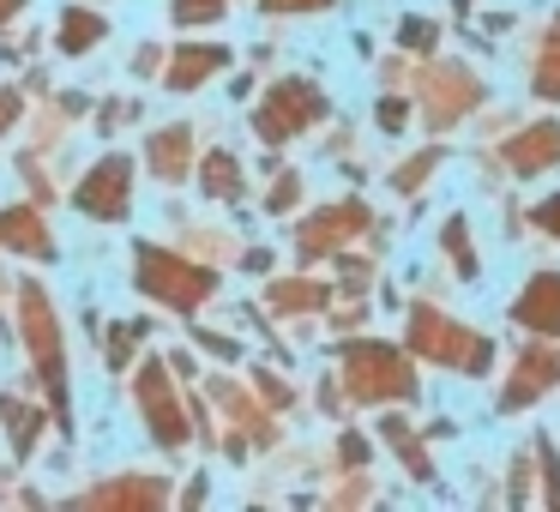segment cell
Returning a JSON list of instances; mask_svg holds the SVG:
<instances>
[{
	"label": "cell",
	"mask_w": 560,
	"mask_h": 512,
	"mask_svg": "<svg viewBox=\"0 0 560 512\" xmlns=\"http://www.w3.org/2000/svg\"><path fill=\"white\" fill-rule=\"evenodd\" d=\"M404 350L422 368H440V374H458V380H494L500 374V344L488 331H476L470 319H458L452 307L428 302V295H416L404 307Z\"/></svg>",
	"instance_id": "1"
},
{
	"label": "cell",
	"mask_w": 560,
	"mask_h": 512,
	"mask_svg": "<svg viewBox=\"0 0 560 512\" xmlns=\"http://www.w3.org/2000/svg\"><path fill=\"white\" fill-rule=\"evenodd\" d=\"M338 386L343 404H362V410H386V404H416L422 398V374H416V356L392 338H368L350 331L338 344Z\"/></svg>",
	"instance_id": "2"
},
{
	"label": "cell",
	"mask_w": 560,
	"mask_h": 512,
	"mask_svg": "<svg viewBox=\"0 0 560 512\" xmlns=\"http://www.w3.org/2000/svg\"><path fill=\"white\" fill-rule=\"evenodd\" d=\"M410 97H416L422 133L446 139V133H458L464 121H476V115L488 109V79H482V67L458 61V55H428V61H416V73H410Z\"/></svg>",
	"instance_id": "3"
},
{
	"label": "cell",
	"mask_w": 560,
	"mask_h": 512,
	"mask_svg": "<svg viewBox=\"0 0 560 512\" xmlns=\"http://www.w3.org/2000/svg\"><path fill=\"white\" fill-rule=\"evenodd\" d=\"M331 115V103H326V91L314 85V79H271V91L259 97V109H254V133H259V146H290V139H302V133H314L319 121Z\"/></svg>",
	"instance_id": "4"
},
{
	"label": "cell",
	"mask_w": 560,
	"mask_h": 512,
	"mask_svg": "<svg viewBox=\"0 0 560 512\" xmlns=\"http://www.w3.org/2000/svg\"><path fill=\"white\" fill-rule=\"evenodd\" d=\"M560 392V338H524L512 350V362L500 368L494 386V416H524L536 404Z\"/></svg>",
	"instance_id": "5"
},
{
	"label": "cell",
	"mask_w": 560,
	"mask_h": 512,
	"mask_svg": "<svg viewBox=\"0 0 560 512\" xmlns=\"http://www.w3.org/2000/svg\"><path fill=\"white\" fill-rule=\"evenodd\" d=\"M374 206L368 199H331V206L307 211L302 223H295V254L314 266V259H338L343 247H355L362 235H374Z\"/></svg>",
	"instance_id": "6"
},
{
	"label": "cell",
	"mask_w": 560,
	"mask_h": 512,
	"mask_svg": "<svg viewBox=\"0 0 560 512\" xmlns=\"http://www.w3.org/2000/svg\"><path fill=\"white\" fill-rule=\"evenodd\" d=\"M139 290H145L151 302H170V307H182V314H194L199 302L218 295V271L194 266V259L170 254V247H139Z\"/></svg>",
	"instance_id": "7"
},
{
	"label": "cell",
	"mask_w": 560,
	"mask_h": 512,
	"mask_svg": "<svg viewBox=\"0 0 560 512\" xmlns=\"http://www.w3.org/2000/svg\"><path fill=\"white\" fill-rule=\"evenodd\" d=\"M494 163L512 182H542L560 170V115H530V121H512L494 139Z\"/></svg>",
	"instance_id": "8"
},
{
	"label": "cell",
	"mask_w": 560,
	"mask_h": 512,
	"mask_svg": "<svg viewBox=\"0 0 560 512\" xmlns=\"http://www.w3.org/2000/svg\"><path fill=\"white\" fill-rule=\"evenodd\" d=\"M19 307H25V344H31V356H37V380L55 398V428H67V344H61V326H55V314H49V295H43L37 283H25V290H19Z\"/></svg>",
	"instance_id": "9"
},
{
	"label": "cell",
	"mask_w": 560,
	"mask_h": 512,
	"mask_svg": "<svg viewBox=\"0 0 560 512\" xmlns=\"http://www.w3.org/2000/svg\"><path fill=\"white\" fill-rule=\"evenodd\" d=\"M506 319L524 338H560V266H536L506 302Z\"/></svg>",
	"instance_id": "10"
},
{
	"label": "cell",
	"mask_w": 560,
	"mask_h": 512,
	"mask_svg": "<svg viewBox=\"0 0 560 512\" xmlns=\"http://www.w3.org/2000/svg\"><path fill=\"white\" fill-rule=\"evenodd\" d=\"M139 410H145V428H151V440L158 446H182L187 440V410H182V398H175V374H170V362H145L139 368Z\"/></svg>",
	"instance_id": "11"
},
{
	"label": "cell",
	"mask_w": 560,
	"mask_h": 512,
	"mask_svg": "<svg viewBox=\"0 0 560 512\" xmlns=\"http://www.w3.org/2000/svg\"><path fill=\"white\" fill-rule=\"evenodd\" d=\"M380 440L392 446V458L404 464V476L410 482H440V470H434V452H428V434L410 422V416H398V404H386V416H380Z\"/></svg>",
	"instance_id": "12"
},
{
	"label": "cell",
	"mask_w": 560,
	"mask_h": 512,
	"mask_svg": "<svg viewBox=\"0 0 560 512\" xmlns=\"http://www.w3.org/2000/svg\"><path fill=\"white\" fill-rule=\"evenodd\" d=\"M127 199H133V163L127 158H103L79 187V206L91 218H127Z\"/></svg>",
	"instance_id": "13"
},
{
	"label": "cell",
	"mask_w": 560,
	"mask_h": 512,
	"mask_svg": "<svg viewBox=\"0 0 560 512\" xmlns=\"http://www.w3.org/2000/svg\"><path fill=\"white\" fill-rule=\"evenodd\" d=\"M145 163H151L158 182H187V175H194V127L175 121V127H163V133H151Z\"/></svg>",
	"instance_id": "14"
},
{
	"label": "cell",
	"mask_w": 560,
	"mask_h": 512,
	"mask_svg": "<svg viewBox=\"0 0 560 512\" xmlns=\"http://www.w3.org/2000/svg\"><path fill=\"white\" fill-rule=\"evenodd\" d=\"M440 254H446V266L458 283H482V247H476V230H470L464 211H446V218H440Z\"/></svg>",
	"instance_id": "15"
},
{
	"label": "cell",
	"mask_w": 560,
	"mask_h": 512,
	"mask_svg": "<svg viewBox=\"0 0 560 512\" xmlns=\"http://www.w3.org/2000/svg\"><path fill=\"white\" fill-rule=\"evenodd\" d=\"M230 67V49L223 43H182L170 55V91H199L206 79H218Z\"/></svg>",
	"instance_id": "16"
},
{
	"label": "cell",
	"mask_w": 560,
	"mask_h": 512,
	"mask_svg": "<svg viewBox=\"0 0 560 512\" xmlns=\"http://www.w3.org/2000/svg\"><path fill=\"white\" fill-rule=\"evenodd\" d=\"M446 158H452L446 139H428L422 151L398 158V163H392V194H398V199H422V194H428V182H434V175L446 170Z\"/></svg>",
	"instance_id": "17"
},
{
	"label": "cell",
	"mask_w": 560,
	"mask_h": 512,
	"mask_svg": "<svg viewBox=\"0 0 560 512\" xmlns=\"http://www.w3.org/2000/svg\"><path fill=\"white\" fill-rule=\"evenodd\" d=\"M266 302H271V314H326L331 307V283L326 278H302V271H295V278H271L266 283Z\"/></svg>",
	"instance_id": "18"
},
{
	"label": "cell",
	"mask_w": 560,
	"mask_h": 512,
	"mask_svg": "<svg viewBox=\"0 0 560 512\" xmlns=\"http://www.w3.org/2000/svg\"><path fill=\"white\" fill-rule=\"evenodd\" d=\"M530 97L560 109V19H548L536 49H530Z\"/></svg>",
	"instance_id": "19"
},
{
	"label": "cell",
	"mask_w": 560,
	"mask_h": 512,
	"mask_svg": "<svg viewBox=\"0 0 560 512\" xmlns=\"http://www.w3.org/2000/svg\"><path fill=\"white\" fill-rule=\"evenodd\" d=\"M0 247H13V254H37L49 259L55 254V235L43 230V218L31 206H13V211H0Z\"/></svg>",
	"instance_id": "20"
},
{
	"label": "cell",
	"mask_w": 560,
	"mask_h": 512,
	"mask_svg": "<svg viewBox=\"0 0 560 512\" xmlns=\"http://www.w3.org/2000/svg\"><path fill=\"white\" fill-rule=\"evenodd\" d=\"M211 398H218L223 410H230V422H242L247 434L259 440V446H271V440H278V422H271V410H259V404L247 398L235 380H211Z\"/></svg>",
	"instance_id": "21"
},
{
	"label": "cell",
	"mask_w": 560,
	"mask_h": 512,
	"mask_svg": "<svg viewBox=\"0 0 560 512\" xmlns=\"http://www.w3.org/2000/svg\"><path fill=\"white\" fill-rule=\"evenodd\" d=\"M170 500V488L151 482V476H127V482H109L97 488V494H85V507H163Z\"/></svg>",
	"instance_id": "22"
},
{
	"label": "cell",
	"mask_w": 560,
	"mask_h": 512,
	"mask_svg": "<svg viewBox=\"0 0 560 512\" xmlns=\"http://www.w3.org/2000/svg\"><path fill=\"white\" fill-rule=\"evenodd\" d=\"M199 187H206L211 199H230L235 206V199L247 194V175H242V163H235L230 151H211V158L199 163Z\"/></svg>",
	"instance_id": "23"
},
{
	"label": "cell",
	"mask_w": 560,
	"mask_h": 512,
	"mask_svg": "<svg viewBox=\"0 0 560 512\" xmlns=\"http://www.w3.org/2000/svg\"><path fill=\"white\" fill-rule=\"evenodd\" d=\"M440 43H446V25L428 13H404L398 19V49L410 55V61H428V55H440Z\"/></svg>",
	"instance_id": "24"
},
{
	"label": "cell",
	"mask_w": 560,
	"mask_h": 512,
	"mask_svg": "<svg viewBox=\"0 0 560 512\" xmlns=\"http://www.w3.org/2000/svg\"><path fill=\"white\" fill-rule=\"evenodd\" d=\"M374 127H380L386 139H404V133H410V127H416V97H410V91H398V85L380 91V103H374Z\"/></svg>",
	"instance_id": "25"
},
{
	"label": "cell",
	"mask_w": 560,
	"mask_h": 512,
	"mask_svg": "<svg viewBox=\"0 0 560 512\" xmlns=\"http://www.w3.org/2000/svg\"><path fill=\"white\" fill-rule=\"evenodd\" d=\"M530 452H536V500L560 512V446H555V434H536Z\"/></svg>",
	"instance_id": "26"
},
{
	"label": "cell",
	"mask_w": 560,
	"mask_h": 512,
	"mask_svg": "<svg viewBox=\"0 0 560 512\" xmlns=\"http://www.w3.org/2000/svg\"><path fill=\"white\" fill-rule=\"evenodd\" d=\"M103 31H109V25H103L97 13H85V7H73V13L61 19V49H67V55H85L91 43H103Z\"/></svg>",
	"instance_id": "27"
},
{
	"label": "cell",
	"mask_w": 560,
	"mask_h": 512,
	"mask_svg": "<svg viewBox=\"0 0 560 512\" xmlns=\"http://www.w3.org/2000/svg\"><path fill=\"white\" fill-rule=\"evenodd\" d=\"M536 500V452L506 464V507H530Z\"/></svg>",
	"instance_id": "28"
},
{
	"label": "cell",
	"mask_w": 560,
	"mask_h": 512,
	"mask_svg": "<svg viewBox=\"0 0 560 512\" xmlns=\"http://www.w3.org/2000/svg\"><path fill=\"white\" fill-rule=\"evenodd\" d=\"M0 416H7V422H13L19 458H25V452L37 446V434H43V416H37V410H25V404H13V398H0Z\"/></svg>",
	"instance_id": "29"
},
{
	"label": "cell",
	"mask_w": 560,
	"mask_h": 512,
	"mask_svg": "<svg viewBox=\"0 0 560 512\" xmlns=\"http://www.w3.org/2000/svg\"><path fill=\"white\" fill-rule=\"evenodd\" d=\"M524 223H530V230L542 235V242H555V247H560V187H555V194L536 199V206L524 211Z\"/></svg>",
	"instance_id": "30"
},
{
	"label": "cell",
	"mask_w": 560,
	"mask_h": 512,
	"mask_svg": "<svg viewBox=\"0 0 560 512\" xmlns=\"http://www.w3.org/2000/svg\"><path fill=\"white\" fill-rule=\"evenodd\" d=\"M374 464V440L362 434V428H343L338 434V470H368Z\"/></svg>",
	"instance_id": "31"
},
{
	"label": "cell",
	"mask_w": 560,
	"mask_h": 512,
	"mask_svg": "<svg viewBox=\"0 0 560 512\" xmlns=\"http://www.w3.org/2000/svg\"><path fill=\"white\" fill-rule=\"evenodd\" d=\"M295 206H302V175L278 170V182H271V194H266V211H271V218H283V211H295Z\"/></svg>",
	"instance_id": "32"
},
{
	"label": "cell",
	"mask_w": 560,
	"mask_h": 512,
	"mask_svg": "<svg viewBox=\"0 0 560 512\" xmlns=\"http://www.w3.org/2000/svg\"><path fill=\"white\" fill-rule=\"evenodd\" d=\"M338 271H343V295H368V290H374V259H355L350 247H343Z\"/></svg>",
	"instance_id": "33"
},
{
	"label": "cell",
	"mask_w": 560,
	"mask_h": 512,
	"mask_svg": "<svg viewBox=\"0 0 560 512\" xmlns=\"http://www.w3.org/2000/svg\"><path fill=\"white\" fill-rule=\"evenodd\" d=\"M254 386H259V398H266V410H271V416L295 404V386H290V380H278L271 368H254Z\"/></svg>",
	"instance_id": "34"
},
{
	"label": "cell",
	"mask_w": 560,
	"mask_h": 512,
	"mask_svg": "<svg viewBox=\"0 0 560 512\" xmlns=\"http://www.w3.org/2000/svg\"><path fill=\"white\" fill-rule=\"evenodd\" d=\"M223 7L230 0H175V25H211V19H223Z\"/></svg>",
	"instance_id": "35"
},
{
	"label": "cell",
	"mask_w": 560,
	"mask_h": 512,
	"mask_svg": "<svg viewBox=\"0 0 560 512\" xmlns=\"http://www.w3.org/2000/svg\"><path fill=\"white\" fill-rule=\"evenodd\" d=\"M362 319H368V302H362V295H350V302L331 314V331H362Z\"/></svg>",
	"instance_id": "36"
},
{
	"label": "cell",
	"mask_w": 560,
	"mask_h": 512,
	"mask_svg": "<svg viewBox=\"0 0 560 512\" xmlns=\"http://www.w3.org/2000/svg\"><path fill=\"white\" fill-rule=\"evenodd\" d=\"M194 338H199V350L223 356V362H235V356H242V344H235V338H223V331H194Z\"/></svg>",
	"instance_id": "37"
},
{
	"label": "cell",
	"mask_w": 560,
	"mask_h": 512,
	"mask_svg": "<svg viewBox=\"0 0 560 512\" xmlns=\"http://www.w3.org/2000/svg\"><path fill=\"white\" fill-rule=\"evenodd\" d=\"M266 13H326V7H338V0H259Z\"/></svg>",
	"instance_id": "38"
},
{
	"label": "cell",
	"mask_w": 560,
	"mask_h": 512,
	"mask_svg": "<svg viewBox=\"0 0 560 512\" xmlns=\"http://www.w3.org/2000/svg\"><path fill=\"white\" fill-rule=\"evenodd\" d=\"M139 331H145V326H121V331H115V338H109V356H115V368H127V356H133Z\"/></svg>",
	"instance_id": "39"
},
{
	"label": "cell",
	"mask_w": 560,
	"mask_h": 512,
	"mask_svg": "<svg viewBox=\"0 0 560 512\" xmlns=\"http://www.w3.org/2000/svg\"><path fill=\"white\" fill-rule=\"evenodd\" d=\"M13 121H19V97H0V133H7Z\"/></svg>",
	"instance_id": "40"
},
{
	"label": "cell",
	"mask_w": 560,
	"mask_h": 512,
	"mask_svg": "<svg viewBox=\"0 0 560 512\" xmlns=\"http://www.w3.org/2000/svg\"><path fill=\"white\" fill-rule=\"evenodd\" d=\"M133 67H139V73H151V67H163V49H139V61H133Z\"/></svg>",
	"instance_id": "41"
},
{
	"label": "cell",
	"mask_w": 560,
	"mask_h": 512,
	"mask_svg": "<svg viewBox=\"0 0 560 512\" xmlns=\"http://www.w3.org/2000/svg\"><path fill=\"white\" fill-rule=\"evenodd\" d=\"M452 7H458V13H464V19H470V13H476V0H452Z\"/></svg>",
	"instance_id": "42"
},
{
	"label": "cell",
	"mask_w": 560,
	"mask_h": 512,
	"mask_svg": "<svg viewBox=\"0 0 560 512\" xmlns=\"http://www.w3.org/2000/svg\"><path fill=\"white\" fill-rule=\"evenodd\" d=\"M13 7H19V0H0V25H7V13H13Z\"/></svg>",
	"instance_id": "43"
}]
</instances>
